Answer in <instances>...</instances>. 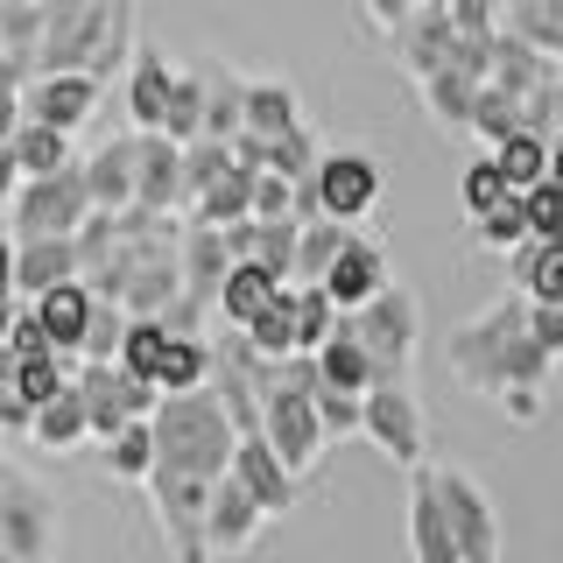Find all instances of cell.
<instances>
[{"label": "cell", "instance_id": "obj_38", "mask_svg": "<svg viewBox=\"0 0 563 563\" xmlns=\"http://www.w3.org/2000/svg\"><path fill=\"white\" fill-rule=\"evenodd\" d=\"M169 339H176V331L163 324V317H128V339H120V366H128L134 380H148V387H155Z\"/></svg>", "mask_w": 563, "mask_h": 563}, {"label": "cell", "instance_id": "obj_37", "mask_svg": "<svg viewBox=\"0 0 563 563\" xmlns=\"http://www.w3.org/2000/svg\"><path fill=\"white\" fill-rule=\"evenodd\" d=\"M515 128H528V99L507 92V85H479V99H472V134H479L486 148H500Z\"/></svg>", "mask_w": 563, "mask_h": 563}, {"label": "cell", "instance_id": "obj_35", "mask_svg": "<svg viewBox=\"0 0 563 563\" xmlns=\"http://www.w3.org/2000/svg\"><path fill=\"white\" fill-rule=\"evenodd\" d=\"M457 198H465V219H486V211L515 205L521 190L507 184V169L493 163V148H486V155H472V163H465V176H457Z\"/></svg>", "mask_w": 563, "mask_h": 563}, {"label": "cell", "instance_id": "obj_40", "mask_svg": "<svg viewBox=\"0 0 563 563\" xmlns=\"http://www.w3.org/2000/svg\"><path fill=\"white\" fill-rule=\"evenodd\" d=\"M106 472H113L120 486H148V472H155V422H128V430L106 444Z\"/></svg>", "mask_w": 563, "mask_h": 563}, {"label": "cell", "instance_id": "obj_24", "mask_svg": "<svg viewBox=\"0 0 563 563\" xmlns=\"http://www.w3.org/2000/svg\"><path fill=\"white\" fill-rule=\"evenodd\" d=\"M479 70H465V64H444V70H430L422 78V106H430V120L444 134H472V99H479Z\"/></svg>", "mask_w": 563, "mask_h": 563}, {"label": "cell", "instance_id": "obj_16", "mask_svg": "<svg viewBox=\"0 0 563 563\" xmlns=\"http://www.w3.org/2000/svg\"><path fill=\"white\" fill-rule=\"evenodd\" d=\"M169 92H176V64L155 43H134V57H128V128L134 134H163Z\"/></svg>", "mask_w": 563, "mask_h": 563}, {"label": "cell", "instance_id": "obj_29", "mask_svg": "<svg viewBox=\"0 0 563 563\" xmlns=\"http://www.w3.org/2000/svg\"><path fill=\"white\" fill-rule=\"evenodd\" d=\"M205 134L211 141H233L240 134V99H246V78H233L219 57H205Z\"/></svg>", "mask_w": 563, "mask_h": 563}, {"label": "cell", "instance_id": "obj_12", "mask_svg": "<svg viewBox=\"0 0 563 563\" xmlns=\"http://www.w3.org/2000/svg\"><path fill=\"white\" fill-rule=\"evenodd\" d=\"M99 99H106V78H92V70H35L22 85V120L78 134L85 120L99 113Z\"/></svg>", "mask_w": 563, "mask_h": 563}, {"label": "cell", "instance_id": "obj_31", "mask_svg": "<svg viewBox=\"0 0 563 563\" xmlns=\"http://www.w3.org/2000/svg\"><path fill=\"white\" fill-rule=\"evenodd\" d=\"M211 374H219V352H211L205 331H198V339H169L155 387H163V395H190V387H211Z\"/></svg>", "mask_w": 563, "mask_h": 563}, {"label": "cell", "instance_id": "obj_14", "mask_svg": "<svg viewBox=\"0 0 563 563\" xmlns=\"http://www.w3.org/2000/svg\"><path fill=\"white\" fill-rule=\"evenodd\" d=\"M134 205L141 211H190V190H184V141L169 134H141V155H134Z\"/></svg>", "mask_w": 563, "mask_h": 563}, {"label": "cell", "instance_id": "obj_18", "mask_svg": "<svg viewBox=\"0 0 563 563\" xmlns=\"http://www.w3.org/2000/svg\"><path fill=\"white\" fill-rule=\"evenodd\" d=\"M387 282H395V275H387V246L366 240V233H352L345 254L331 261V275H324V296H331L339 310H360V303H374Z\"/></svg>", "mask_w": 563, "mask_h": 563}, {"label": "cell", "instance_id": "obj_23", "mask_svg": "<svg viewBox=\"0 0 563 563\" xmlns=\"http://www.w3.org/2000/svg\"><path fill=\"white\" fill-rule=\"evenodd\" d=\"M240 128H246V134H261V141L296 134V128H303V99H296V85H282V78H246Z\"/></svg>", "mask_w": 563, "mask_h": 563}, {"label": "cell", "instance_id": "obj_11", "mask_svg": "<svg viewBox=\"0 0 563 563\" xmlns=\"http://www.w3.org/2000/svg\"><path fill=\"white\" fill-rule=\"evenodd\" d=\"M310 198H317L324 219L360 225L366 211L380 205V163L366 148H324V163H317V176H310Z\"/></svg>", "mask_w": 563, "mask_h": 563}, {"label": "cell", "instance_id": "obj_7", "mask_svg": "<svg viewBox=\"0 0 563 563\" xmlns=\"http://www.w3.org/2000/svg\"><path fill=\"white\" fill-rule=\"evenodd\" d=\"M261 437L282 451V465L296 472V479H310L317 472V457H324V422H317V401L303 395V387H289L282 380V366H275V380H268V395H261Z\"/></svg>", "mask_w": 563, "mask_h": 563}, {"label": "cell", "instance_id": "obj_45", "mask_svg": "<svg viewBox=\"0 0 563 563\" xmlns=\"http://www.w3.org/2000/svg\"><path fill=\"white\" fill-rule=\"evenodd\" d=\"M472 240L493 246V254H515L521 240H536V225H528V205H500V211H486V219H472Z\"/></svg>", "mask_w": 563, "mask_h": 563}, {"label": "cell", "instance_id": "obj_47", "mask_svg": "<svg viewBox=\"0 0 563 563\" xmlns=\"http://www.w3.org/2000/svg\"><path fill=\"white\" fill-rule=\"evenodd\" d=\"M310 401H317V422H324V437H360V401H366V395H352V387H331V380H324Z\"/></svg>", "mask_w": 563, "mask_h": 563}, {"label": "cell", "instance_id": "obj_46", "mask_svg": "<svg viewBox=\"0 0 563 563\" xmlns=\"http://www.w3.org/2000/svg\"><path fill=\"white\" fill-rule=\"evenodd\" d=\"M296 240H303V219H261L254 261H261V268H275L282 282H296Z\"/></svg>", "mask_w": 563, "mask_h": 563}, {"label": "cell", "instance_id": "obj_41", "mask_svg": "<svg viewBox=\"0 0 563 563\" xmlns=\"http://www.w3.org/2000/svg\"><path fill=\"white\" fill-rule=\"evenodd\" d=\"M507 14H515V29L521 43H536L542 57H556L563 64V0H507Z\"/></svg>", "mask_w": 563, "mask_h": 563}, {"label": "cell", "instance_id": "obj_56", "mask_svg": "<svg viewBox=\"0 0 563 563\" xmlns=\"http://www.w3.org/2000/svg\"><path fill=\"white\" fill-rule=\"evenodd\" d=\"M0 296H14V240H0Z\"/></svg>", "mask_w": 563, "mask_h": 563}, {"label": "cell", "instance_id": "obj_39", "mask_svg": "<svg viewBox=\"0 0 563 563\" xmlns=\"http://www.w3.org/2000/svg\"><path fill=\"white\" fill-rule=\"evenodd\" d=\"M339 303L324 296V282H296V352H324L339 331Z\"/></svg>", "mask_w": 563, "mask_h": 563}, {"label": "cell", "instance_id": "obj_32", "mask_svg": "<svg viewBox=\"0 0 563 563\" xmlns=\"http://www.w3.org/2000/svg\"><path fill=\"white\" fill-rule=\"evenodd\" d=\"M352 233H360V225H339V219H324V211L303 219V240H296V282H324Z\"/></svg>", "mask_w": 563, "mask_h": 563}, {"label": "cell", "instance_id": "obj_54", "mask_svg": "<svg viewBox=\"0 0 563 563\" xmlns=\"http://www.w3.org/2000/svg\"><path fill=\"white\" fill-rule=\"evenodd\" d=\"M409 14H416V8H409V0H366V22H374L380 35H395L401 22H409Z\"/></svg>", "mask_w": 563, "mask_h": 563}, {"label": "cell", "instance_id": "obj_43", "mask_svg": "<svg viewBox=\"0 0 563 563\" xmlns=\"http://www.w3.org/2000/svg\"><path fill=\"white\" fill-rule=\"evenodd\" d=\"M225 169H233V141H211V134L190 141V148H184V190H190V205H198ZM184 219H190V211H184Z\"/></svg>", "mask_w": 563, "mask_h": 563}, {"label": "cell", "instance_id": "obj_27", "mask_svg": "<svg viewBox=\"0 0 563 563\" xmlns=\"http://www.w3.org/2000/svg\"><path fill=\"white\" fill-rule=\"evenodd\" d=\"M29 444H35V451H78V444H92V416H85L78 380H70L57 401H43V409H35Z\"/></svg>", "mask_w": 563, "mask_h": 563}, {"label": "cell", "instance_id": "obj_22", "mask_svg": "<svg viewBox=\"0 0 563 563\" xmlns=\"http://www.w3.org/2000/svg\"><path fill=\"white\" fill-rule=\"evenodd\" d=\"M134 155H141V134H113L106 148L85 155L92 211H128V205H134Z\"/></svg>", "mask_w": 563, "mask_h": 563}, {"label": "cell", "instance_id": "obj_30", "mask_svg": "<svg viewBox=\"0 0 563 563\" xmlns=\"http://www.w3.org/2000/svg\"><path fill=\"white\" fill-rule=\"evenodd\" d=\"M8 148H14V163H22V176H57V169L78 163V155H70V134L64 128H43V120H22Z\"/></svg>", "mask_w": 563, "mask_h": 563}, {"label": "cell", "instance_id": "obj_20", "mask_svg": "<svg viewBox=\"0 0 563 563\" xmlns=\"http://www.w3.org/2000/svg\"><path fill=\"white\" fill-rule=\"evenodd\" d=\"M409 563H465L457 536H451V515H444V493H437L430 472L409 479Z\"/></svg>", "mask_w": 563, "mask_h": 563}, {"label": "cell", "instance_id": "obj_15", "mask_svg": "<svg viewBox=\"0 0 563 563\" xmlns=\"http://www.w3.org/2000/svg\"><path fill=\"white\" fill-rule=\"evenodd\" d=\"M176 275H184V296L205 310H219V289L233 275V246H225L219 225H198L184 219V246H176Z\"/></svg>", "mask_w": 563, "mask_h": 563}, {"label": "cell", "instance_id": "obj_5", "mask_svg": "<svg viewBox=\"0 0 563 563\" xmlns=\"http://www.w3.org/2000/svg\"><path fill=\"white\" fill-rule=\"evenodd\" d=\"M148 507H155V528H163L169 556L176 563H219L211 556V479H184V472H148Z\"/></svg>", "mask_w": 563, "mask_h": 563}, {"label": "cell", "instance_id": "obj_6", "mask_svg": "<svg viewBox=\"0 0 563 563\" xmlns=\"http://www.w3.org/2000/svg\"><path fill=\"white\" fill-rule=\"evenodd\" d=\"M360 437H366L380 457H395L401 472H422V451H430V416H422L416 380H380V387H366V401H360Z\"/></svg>", "mask_w": 563, "mask_h": 563}, {"label": "cell", "instance_id": "obj_58", "mask_svg": "<svg viewBox=\"0 0 563 563\" xmlns=\"http://www.w3.org/2000/svg\"><path fill=\"white\" fill-rule=\"evenodd\" d=\"M78 8H92V0H43V14H49V22H70Z\"/></svg>", "mask_w": 563, "mask_h": 563}, {"label": "cell", "instance_id": "obj_19", "mask_svg": "<svg viewBox=\"0 0 563 563\" xmlns=\"http://www.w3.org/2000/svg\"><path fill=\"white\" fill-rule=\"evenodd\" d=\"M78 275H85L78 240H14V296H22V303L64 289V282H78Z\"/></svg>", "mask_w": 563, "mask_h": 563}, {"label": "cell", "instance_id": "obj_49", "mask_svg": "<svg viewBox=\"0 0 563 563\" xmlns=\"http://www.w3.org/2000/svg\"><path fill=\"white\" fill-rule=\"evenodd\" d=\"M521 205H528L536 240H563V184H556V176H550V184H536V190H521Z\"/></svg>", "mask_w": 563, "mask_h": 563}, {"label": "cell", "instance_id": "obj_33", "mask_svg": "<svg viewBox=\"0 0 563 563\" xmlns=\"http://www.w3.org/2000/svg\"><path fill=\"white\" fill-rule=\"evenodd\" d=\"M317 360H324V380H331V387H352V395L380 387V366H374V352H366V345L345 331V317H339V331H331V345L317 352Z\"/></svg>", "mask_w": 563, "mask_h": 563}, {"label": "cell", "instance_id": "obj_50", "mask_svg": "<svg viewBox=\"0 0 563 563\" xmlns=\"http://www.w3.org/2000/svg\"><path fill=\"white\" fill-rule=\"evenodd\" d=\"M8 352H14V360H43V352H57V345H49V331H43V317H35V303H22V317H14Z\"/></svg>", "mask_w": 563, "mask_h": 563}, {"label": "cell", "instance_id": "obj_55", "mask_svg": "<svg viewBox=\"0 0 563 563\" xmlns=\"http://www.w3.org/2000/svg\"><path fill=\"white\" fill-rule=\"evenodd\" d=\"M14 190H22V163H14V148H0V211L14 205Z\"/></svg>", "mask_w": 563, "mask_h": 563}, {"label": "cell", "instance_id": "obj_2", "mask_svg": "<svg viewBox=\"0 0 563 563\" xmlns=\"http://www.w3.org/2000/svg\"><path fill=\"white\" fill-rule=\"evenodd\" d=\"M155 465L184 472V479H225L240 451V430L225 416L219 387H190V395H163L155 401Z\"/></svg>", "mask_w": 563, "mask_h": 563}, {"label": "cell", "instance_id": "obj_63", "mask_svg": "<svg viewBox=\"0 0 563 563\" xmlns=\"http://www.w3.org/2000/svg\"><path fill=\"white\" fill-rule=\"evenodd\" d=\"M0 472H8V465H0Z\"/></svg>", "mask_w": 563, "mask_h": 563}, {"label": "cell", "instance_id": "obj_44", "mask_svg": "<svg viewBox=\"0 0 563 563\" xmlns=\"http://www.w3.org/2000/svg\"><path fill=\"white\" fill-rule=\"evenodd\" d=\"M317 163H324V141H317L310 128H296V134H275V141H268V169H275V176H289V184H310Z\"/></svg>", "mask_w": 563, "mask_h": 563}, {"label": "cell", "instance_id": "obj_52", "mask_svg": "<svg viewBox=\"0 0 563 563\" xmlns=\"http://www.w3.org/2000/svg\"><path fill=\"white\" fill-rule=\"evenodd\" d=\"M0 430H8V437H29L35 430V409L14 395V387H0Z\"/></svg>", "mask_w": 563, "mask_h": 563}, {"label": "cell", "instance_id": "obj_8", "mask_svg": "<svg viewBox=\"0 0 563 563\" xmlns=\"http://www.w3.org/2000/svg\"><path fill=\"white\" fill-rule=\"evenodd\" d=\"M78 395H85V416H92V437H99V444H113L128 422H148L155 416L163 387L134 380L120 360H85L78 366Z\"/></svg>", "mask_w": 563, "mask_h": 563}, {"label": "cell", "instance_id": "obj_59", "mask_svg": "<svg viewBox=\"0 0 563 563\" xmlns=\"http://www.w3.org/2000/svg\"><path fill=\"white\" fill-rule=\"evenodd\" d=\"M550 176H556V184H563V128L550 134Z\"/></svg>", "mask_w": 563, "mask_h": 563}, {"label": "cell", "instance_id": "obj_62", "mask_svg": "<svg viewBox=\"0 0 563 563\" xmlns=\"http://www.w3.org/2000/svg\"><path fill=\"white\" fill-rule=\"evenodd\" d=\"M409 8H437V0H409Z\"/></svg>", "mask_w": 563, "mask_h": 563}, {"label": "cell", "instance_id": "obj_10", "mask_svg": "<svg viewBox=\"0 0 563 563\" xmlns=\"http://www.w3.org/2000/svg\"><path fill=\"white\" fill-rule=\"evenodd\" d=\"M430 479H437V493H444L457 556H465V563H500V515H493L486 486L472 479L465 465H430Z\"/></svg>", "mask_w": 563, "mask_h": 563}, {"label": "cell", "instance_id": "obj_57", "mask_svg": "<svg viewBox=\"0 0 563 563\" xmlns=\"http://www.w3.org/2000/svg\"><path fill=\"white\" fill-rule=\"evenodd\" d=\"M14 317H22V296H0V345H8V331H14Z\"/></svg>", "mask_w": 563, "mask_h": 563}, {"label": "cell", "instance_id": "obj_51", "mask_svg": "<svg viewBox=\"0 0 563 563\" xmlns=\"http://www.w3.org/2000/svg\"><path fill=\"white\" fill-rule=\"evenodd\" d=\"M528 331H536V345L563 366V303H528Z\"/></svg>", "mask_w": 563, "mask_h": 563}, {"label": "cell", "instance_id": "obj_3", "mask_svg": "<svg viewBox=\"0 0 563 563\" xmlns=\"http://www.w3.org/2000/svg\"><path fill=\"white\" fill-rule=\"evenodd\" d=\"M14 240H78V225L92 219V184H85V155L57 176H22L8 205Z\"/></svg>", "mask_w": 563, "mask_h": 563}, {"label": "cell", "instance_id": "obj_34", "mask_svg": "<svg viewBox=\"0 0 563 563\" xmlns=\"http://www.w3.org/2000/svg\"><path fill=\"white\" fill-rule=\"evenodd\" d=\"M493 163L507 169V184L515 190H536V184H550V134H536V128H515L493 148Z\"/></svg>", "mask_w": 563, "mask_h": 563}, {"label": "cell", "instance_id": "obj_17", "mask_svg": "<svg viewBox=\"0 0 563 563\" xmlns=\"http://www.w3.org/2000/svg\"><path fill=\"white\" fill-rule=\"evenodd\" d=\"M261 528H268V507L246 493L233 472L225 479H211V556H240L261 542Z\"/></svg>", "mask_w": 563, "mask_h": 563}, {"label": "cell", "instance_id": "obj_26", "mask_svg": "<svg viewBox=\"0 0 563 563\" xmlns=\"http://www.w3.org/2000/svg\"><path fill=\"white\" fill-rule=\"evenodd\" d=\"M507 268H515V289L528 303H563V240H521Z\"/></svg>", "mask_w": 563, "mask_h": 563}, {"label": "cell", "instance_id": "obj_36", "mask_svg": "<svg viewBox=\"0 0 563 563\" xmlns=\"http://www.w3.org/2000/svg\"><path fill=\"white\" fill-rule=\"evenodd\" d=\"M240 339L254 345L261 360H296V282H289V289H282L275 303H268V310L254 317V324L240 331Z\"/></svg>", "mask_w": 563, "mask_h": 563}, {"label": "cell", "instance_id": "obj_25", "mask_svg": "<svg viewBox=\"0 0 563 563\" xmlns=\"http://www.w3.org/2000/svg\"><path fill=\"white\" fill-rule=\"evenodd\" d=\"M282 289H289V282H282L275 268H261V261H233V275H225V289H219V317H225L233 331H246Z\"/></svg>", "mask_w": 563, "mask_h": 563}, {"label": "cell", "instance_id": "obj_4", "mask_svg": "<svg viewBox=\"0 0 563 563\" xmlns=\"http://www.w3.org/2000/svg\"><path fill=\"white\" fill-rule=\"evenodd\" d=\"M345 331L374 352L380 380H409V360H416V339H422V303L416 289H401V282H387L374 303L345 310Z\"/></svg>", "mask_w": 563, "mask_h": 563}, {"label": "cell", "instance_id": "obj_13", "mask_svg": "<svg viewBox=\"0 0 563 563\" xmlns=\"http://www.w3.org/2000/svg\"><path fill=\"white\" fill-rule=\"evenodd\" d=\"M233 479L254 493L261 507H268V521H282V515H296V500H303V479H296L289 465H282V451L268 444V437H240V451H233Z\"/></svg>", "mask_w": 563, "mask_h": 563}, {"label": "cell", "instance_id": "obj_9", "mask_svg": "<svg viewBox=\"0 0 563 563\" xmlns=\"http://www.w3.org/2000/svg\"><path fill=\"white\" fill-rule=\"evenodd\" d=\"M0 542L22 563H57L64 521H57V500L29 472H0Z\"/></svg>", "mask_w": 563, "mask_h": 563}, {"label": "cell", "instance_id": "obj_42", "mask_svg": "<svg viewBox=\"0 0 563 563\" xmlns=\"http://www.w3.org/2000/svg\"><path fill=\"white\" fill-rule=\"evenodd\" d=\"M163 134H169V141H184V148L205 134V70H198V64H190V70H176V92H169Z\"/></svg>", "mask_w": 563, "mask_h": 563}, {"label": "cell", "instance_id": "obj_48", "mask_svg": "<svg viewBox=\"0 0 563 563\" xmlns=\"http://www.w3.org/2000/svg\"><path fill=\"white\" fill-rule=\"evenodd\" d=\"M120 339H128V310H120L113 296H99L92 331H85V360H120Z\"/></svg>", "mask_w": 563, "mask_h": 563}, {"label": "cell", "instance_id": "obj_1", "mask_svg": "<svg viewBox=\"0 0 563 563\" xmlns=\"http://www.w3.org/2000/svg\"><path fill=\"white\" fill-rule=\"evenodd\" d=\"M444 360L472 395H493V401H500L507 387H550V366H556L550 352L536 345V331H528V296L521 289H507L500 303L465 317V324L451 331Z\"/></svg>", "mask_w": 563, "mask_h": 563}, {"label": "cell", "instance_id": "obj_28", "mask_svg": "<svg viewBox=\"0 0 563 563\" xmlns=\"http://www.w3.org/2000/svg\"><path fill=\"white\" fill-rule=\"evenodd\" d=\"M254 176H261V169L233 163L198 205H190V219H198V225H240V219H254Z\"/></svg>", "mask_w": 563, "mask_h": 563}, {"label": "cell", "instance_id": "obj_53", "mask_svg": "<svg viewBox=\"0 0 563 563\" xmlns=\"http://www.w3.org/2000/svg\"><path fill=\"white\" fill-rule=\"evenodd\" d=\"M500 416L507 422H536L542 416V387H507V395H500Z\"/></svg>", "mask_w": 563, "mask_h": 563}, {"label": "cell", "instance_id": "obj_61", "mask_svg": "<svg viewBox=\"0 0 563 563\" xmlns=\"http://www.w3.org/2000/svg\"><path fill=\"white\" fill-rule=\"evenodd\" d=\"M0 563H22V556H14V550H8V542H0Z\"/></svg>", "mask_w": 563, "mask_h": 563}, {"label": "cell", "instance_id": "obj_60", "mask_svg": "<svg viewBox=\"0 0 563 563\" xmlns=\"http://www.w3.org/2000/svg\"><path fill=\"white\" fill-rule=\"evenodd\" d=\"M14 366H22V360H14V352L0 345V387H14Z\"/></svg>", "mask_w": 563, "mask_h": 563}, {"label": "cell", "instance_id": "obj_21", "mask_svg": "<svg viewBox=\"0 0 563 563\" xmlns=\"http://www.w3.org/2000/svg\"><path fill=\"white\" fill-rule=\"evenodd\" d=\"M92 310H99V296H92V282H64V289H49V296H35V317H43V331H49V345L70 352V360H85V331H92Z\"/></svg>", "mask_w": 563, "mask_h": 563}]
</instances>
